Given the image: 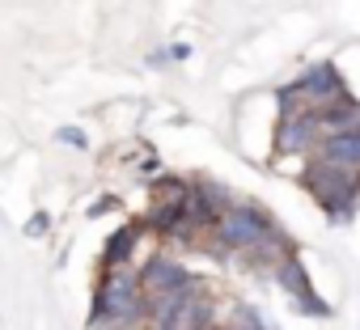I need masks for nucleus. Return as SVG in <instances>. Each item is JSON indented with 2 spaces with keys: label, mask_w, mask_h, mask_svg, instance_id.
I'll return each mask as SVG.
<instances>
[{
  "label": "nucleus",
  "mask_w": 360,
  "mask_h": 330,
  "mask_svg": "<svg viewBox=\"0 0 360 330\" xmlns=\"http://www.w3.org/2000/svg\"><path fill=\"white\" fill-rule=\"evenodd\" d=\"M212 229H217V242H221L225 250H238V254H242V250H255L259 242H267V237L276 233V225H271L263 212L246 208V204H242V208H238V204L225 208Z\"/></svg>",
  "instance_id": "7ed1b4c3"
},
{
  "label": "nucleus",
  "mask_w": 360,
  "mask_h": 330,
  "mask_svg": "<svg viewBox=\"0 0 360 330\" xmlns=\"http://www.w3.org/2000/svg\"><path fill=\"white\" fill-rule=\"evenodd\" d=\"M157 330H169V326H157Z\"/></svg>",
  "instance_id": "f8f14e48"
},
{
  "label": "nucleus",
  "mask_w": 360,
  "mask_h": 330,
  "mask_svg": "<svg viewBox=\"0 0 360 330\" xmlns=\"http://www.w3.org/2000/svg\"><path fill=\"white\" fill-rule=\"evenodd\" d=\"M305 187L330 212L335 225L352 220L356 199H360V174H347V170H339V165H330V161H314L309 170H305Z\"/></svg>",
  "instance_id": "f257e3e1"
},
{
  "label": "nucleus",
  "mask_w": 360,
  "mask_h": 330,
  "mask_svg": "<svg viewBox=\"0 0 360 330\" xmlns=\"http://www.w3.org/2000/svg\"><path fill=\"white\" fill-rule=\"evenodd\" d=\"M318 144V110H292V114H280V127H276V148L280 152H309Z\"/></svg>",
  "instance_id": "20e7f679"
},
{
  "label": "nucleus",
  "mask_w": 360,
  "mask_h": 330,
  "mask_svg": "<svg viewBox=\"0 0 360 330\" xmlns=\"http://www.w3.org/2000/svg\"><path fill=\"white\" fill-rule=\"evenodd\" d=\"M136 242H140V225H127L123 233H115V237H110V246H106V263H110V267H123V258L131 254V246H136Z\"/></svg>",
  "instance_id": "9d476101"
},
{
  "label": "nucleus",
  "mask_w": 360,
  "mask_h": 330,
  "mask_svg": "<svg viewBox=\"0 0 360 330\" xmlns=\"http://www.w3.org/2000/svg\"><path fill=\"white\" fill-rule=\"evenodd\" d=\"M292 89H297V98H301L309 110H326L330 102H339V98L347 93V89H343V81L335 77V68H326V64H322V68H314L309 77H301Z\"/></svg>",
  "instance_id": "39448f33"
},
{
  "label": "nucleus",
  "mask_w": 360,
  "mask_h": 330,
  "mask_svg": "<svg viewBox=\"0 0 360 330\" xmlns=\"http://www.w3.org/2000/svg\"><path fill=\"white\" fill-rule=\"evenodd\" d=\"M98 317H106V322H140V317H144V288H140V275L115 267L110 279H106L102 292H98V313H94V322H98Z\"/></svg>",
  "instance_id": "f03ea898"
},
{
  "label": "nucleus",
  "mask_w": 360,
  "mask_h": 330,
  "mask_svg": "<svg viewBox=\"0 0 360 330\" xmlns=\"http://www.w3.org/2000/svg\"><path fill=\"white\" fill-rule=\"evenodd\" d=\"M169 330H208L212 326V305H208V296L204 292H191L183 305L174 309V317L165 322Z\"/></svg>",
  "instance_id": "6e6552de"
},
{
  "label": "nucleus",
  "mask_w": 360,
  "mask_h": 330,
  "mask_svg": "<svg viewBox=\"0 0 360 330\" xmlns=\"http://www.w3.org/2000/svg\"><path fill=\"white\" fill-rule=\"evenodd\" d=\"M347 131H360V102L343 93L339 102L318 110V136H347Z\"/></svg>",
  "instance_id": "0eeeda50"
},
{
  "label": "nucleus",
  "mask_w": 360,
  "mask_h": 330,
  "mask_svg": "<svg viewBox=\"0 0 360 330\" xmlns=\"http://www.w3.org/2000/svg\"><path fill=\"white\" fill-rule=\"evenodd\" d=\"M178 279H187V271H183V263H174V258H148V263L140 267V288H144V292L169 288V284H178Z\"/></svg>",
  "instance_id": "1a4fd4ad"
},
{
  "label": "nucleus",
  "mask_w": 360,
  "mask_h": 330,
  "mask_svg": "<svg viewBox=\"0 0 360 330\" xmlns=\"http://www.w3.org/2000/svg\"><path fill=\"white\" fill-rule=\"evenodd\" d=\"M183 199H187V183H178V178L157 183V204H183Z\"/></svg>",
  "instance_id": "9b49d317"
},
{
  "label": "nucleus",
  "mask_w": 360,
  "mask_h": 330,
  "mask_svg": "<svg viewBox=\"0 0 360 330\" xmlns=\"http://www.w3.org/2000/svg\"><path fill=\"white\" fill-rule=\"evenodd\" d=\"M318 161H330L347 174H360V131L347 136H318Z\"/></svg>",
  "instance_id": "423d86ee"
}]
</instances>
